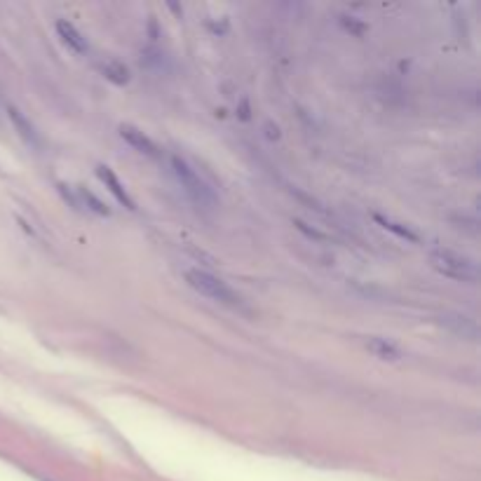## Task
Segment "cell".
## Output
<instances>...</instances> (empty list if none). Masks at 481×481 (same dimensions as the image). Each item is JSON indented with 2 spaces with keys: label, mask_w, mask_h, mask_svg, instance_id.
<instances>
[{
  "label": "cell",
  "mask_w": 481,
  "mask_h": 481,
  "mask_svg": "<svg viewBox=\"0 0 481 481\" xmlns=\"http://www.w3.org/2000/svg\"><path fill=\"white\" fill-rule=\"evenodd\" d=\"M186 282L195 289V292H200L202 296H207V298H212V301H219V303H226V305L239 303V296L233 292L223 280L214 277L212 273H205V270H188Z\"/></svg>",
  "instance_id": "6da1fadb"
},
{
  "label": "cell",
  "mask_w": 481,
  "mask_h": 481,
  "mask_svg": "<svg viewBox=\"0 0 481 481\" xmlns=\"http://www.w3.org/2000/svg\"><path fill=\"white\" fill-rule=\"evenodd\" d=\"M432 265L439 270L441 275L451 277L458 282H477V265L467 258H462L451 251H434L432 254Z\"/></svg>",
  "instance_id": "7a4b0ae2"
},
{
  "label": "cell",
  "mask_w": 481,
  "mask_h": 481,
  "mask_svg": "<svg viewBox=\"0 0 481 481\" xmlns=\"http://www.w3.org/2000/svg\"><path fill=\"white\" fill-rule=\"evenodd\" d=\"M171 167H174V174L178 176V181L183 183L186 193H188L190 197H193L197 205H209V207L214 205V193H212V188H209L207 183L202 181V178L197 176L186 162H183L181 158H171Z\"/></svg>",
  "instance_id": "3957f363"
},
{
  "label": "cell",
  "mask_w": 481,
  "mask_h": 481,
  "mask_svg": "<svg viewBox=\"0 0 481 481\" xmlns=\"http://www.w3.org/2000/svg\"><path fill=\"white\" fill-rule=\"evenodd\" d=\"M120 137L125 139L132 148H137V151L146 153V155H158L155 144H153V141L148 139L146 134L141 132V129L132 127V125H120Z\"/></svg>",
  "instance_id": "277c9868"
},
{
  "label": "cell",
  "mask_w": 481,
  "mask_h": 481,
  "mask_svg": "<svg viewBox=\"0 0 481 481\" xmlns=\"http://www.w3.org/2000/svg\"><path fill=\"white\" fill-rule=\"evenodd\" d=\"M96 174H99V178H101V181L108 186L110 193H113V195L122 202V205H125L127 209H137V207H134V200L127 195V190L122 188V183L118 181V176H115L113 171H110L108 167H103V164H99V167H96Z\"/></svg>",
  "instance_id": "5b68a950"
},
{
  "label": "cell",
  "mask_w": 481,
  "mask_h": 481,
  "mask_svg": "<svg viewBox=\"0 0 481 481\" xmlns=\"http://www.w3.org/2000/svg\"><path fill=\"white\" fill-rule=\"evenodd\" d=\"M57 31H59V35H61V40L66 42L71 49H76V52H85L87 49V45H85V40H83V35L78 33L76 26H73L71 22H57Z\"/></svg>",
  "instance_id": "8992f818"
},
{
  "label": "cell",
  "mask_w": 481,
  "mask_h": 481,
  "mask_svg": "<svg viewBox=\"0 0 481 481\" xmlns=\"http://www.w3.org/2000/svg\"><path fill=\"white\" fill-rule=\"evenodd\" d=\"M366 345L375 357H380V360H399V357H402V353H399L392 343L383 341V338H373V341H369Z\"/></svg>",
  "instance_id": "52a82bcc"
},
{
  "label": "cell",
  "mask_w": 481,
  "mask_h": 481,
  "mask_svg": "<svg viewBox=\"0 0 481 481\" xmlns=\"http://www.w3.org/2000/svg\"><path fill=\"white\" fill-rule=\"evenodd\" d=\"M103 73H106L108 80H113L115 85H125L129 80V73L122 64H118V61H110V64L103 66Z\"/></svg>",
  "instance_id": "ba28073f"
},
{
  "label": "cell",
  "mask_w": 481,
  "mask_h": 481,
  "mask_svg": "<svg viewBox=\"0 0 481 481\" xmlns=\"http://www.w3.org/2000/svg\"><path fill=\"white\" fill-rule=\"evenodd\" d=\"M375 221H378V223H383V228H387V230L397 233L399 237H406V239H411V242H418V235H413L409 228H399V223H392V221H385L380 217H375Z\"/></svg>",
  "instance_id": "9c48e42d"
},
{
  "label": "cell",
  "mask_w": 481,
  "mask_h": 481,
  "mask_svg": "<svg viewBox=\"0 0 481 481\" xmlns=\"http://www.w3.org/2000/svg\"><path fill=\"white\" fill-rule=\"evenodd\" d=\"M83 197H85V202H87V205H90L92 209H94L96 214H101V217H108V214H110V212H108V207H106V205H101V202H99L96 197L90 193V190H83Z\"/></svg>",
  "instance_id": "30bf717a"
}]
</instances>
